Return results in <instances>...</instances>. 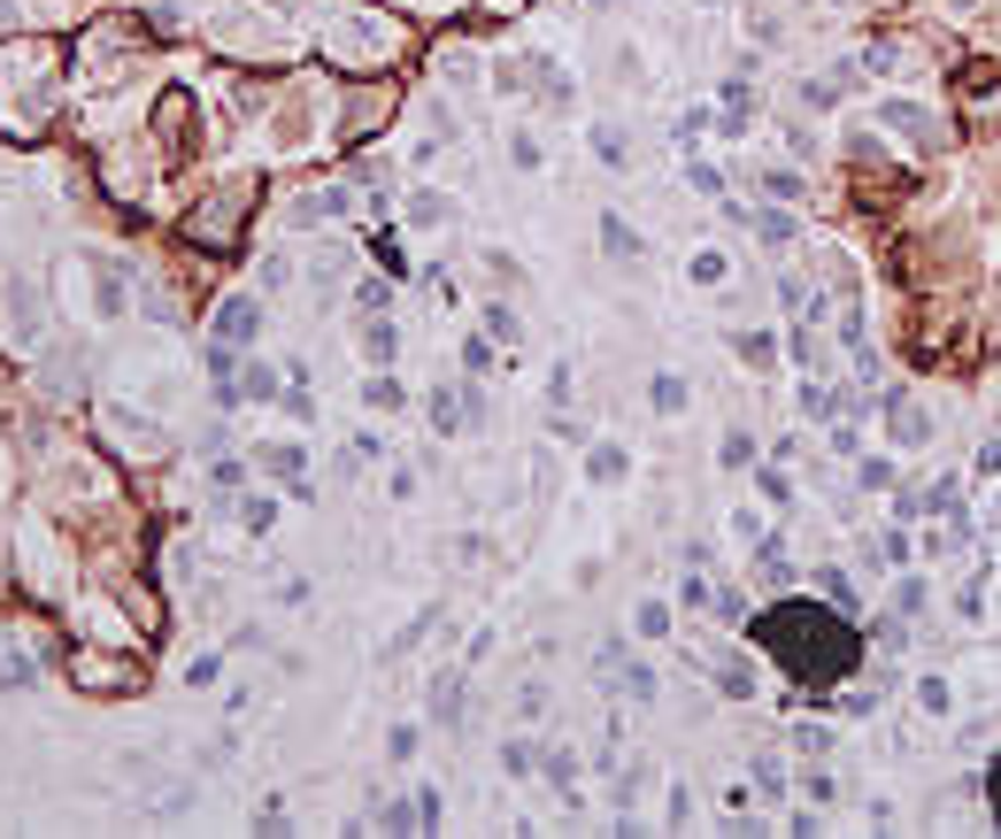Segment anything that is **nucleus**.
Segmentation results:
<instances>
[{
    "label": "nucleus",
    "instance_id": "f257e3e1",
    "mask_svg": "<svg viewBox=\"0 0 1001 839\" xmlns=\"http://www.w3.org/2000/svg\"><path fill=\"white\" fill-rule=\"evenodd\" d=\"M747 640L763 663L786 671V685H794L786 708H833L825 693L863 671V632L833 601H771L763 617H747Z\"/></svg>",
    "mask_w": 1001,
    "mask_h": 839
},
{
    "label": "nucleus",
    "instance_id": "f03ea898",
    "mask_svg": "<svg viewBox=\"0 0 1001 839\" xmlns=\"http://www.w3.org/2000/svg\"><path fill=\"white\" fill-rule=\"evenodd\" d=\"M62 70H70V46L54 31H8L0 39V139L8 147H31V139L54 132Z\"/></svg>",
    "mask_w": 1001,
    "mask_h": 839
},
{
    "label": "nucleus",
    "instance_id": "7ed1b4c3",
    "mask_svg": "<svg viewBox=\"0 0 1001 839\" xmlns=\"http://www.w3.org/2000/svg\"><path fill=\"white\" fill-rule=\"evenodd\" d=\"M317 54L332 62L339 77H385L409 54V23L393 8H370V0H324Z\"/></svg>",
    "mask_w": 1001,
    "mask_h": 839
},
{
    "label": "nucleus",
    "instance_id": "20e7f679",
    "mask_svg": "<svg viewBox=\"0 0 1001 839\" xmlns=\"http://www.w3.org/2000/svg\"><path fill=\"white\" fill-rule=\"evenodd\" d=\"M262 200V177H231V185H216V193H200L185 216H177V239L193 247V255H231L239 239H247V208Z\"/></svg>",
    "mask_w": 1001,
    "mask_h": 839
},
{
    "label": "nucleus",
    "instance_id": "39448f33",
    "mask_svg": "<svg viewBox=\"0 0 1001 839\" xmlns=\"http://www.w3.org/2000/svg\"><path fill=\"white\" fill-rule=\"evenodd\" d=\"M393 116H401V77H393V70H385V77H362V85L347 93V108H339V147H347V155L370 147Z\"/></svg>",
    "mask_w": 1001,
    "mask_h": 839
},
{
    "label": "nucleus",
    "instance_id": "423d86ee",
    "mask_svg": "<svg viewBox=\"0 0 1001 839\" xmlns=\"http://www.w3.org/2000/svg\"><path fill=\"white\" fill-rule=\"evenodd\" d=\"M70 685L78 693H109V701H132L140 685H147V671L132 663V655H109V648H70Z\"/></svg>",
    "mask_w": 1001,
    "mask_h": 839
},
{
    "label": "nucleus",
    "instance_id": "0eeeda50",
    "mask_svg": "<svg viewBox=\"0 0 1001 839\" xmlns=\"http://www.w3.org/2000/svg\"><path fill=\"white\" fill-rule=\"evenodd\" d=\"M147 132H155V155H163V169L193 155V93H185V85H169L163 101H155V124H147Z\"/></svg>",
    "mask_w": 1001,
    "mask_h": 839
},
{
    "label": "nucleus",
    "instance_id": "6e6552de",
    "mask_svg": "<svg viewBox=\"0 0 1001 839\" xmlns=\"http://www.w3.org/2000/svg\"><path fill=\"white\" fill-rule=\"evenodd\" d=\"M208 332L224 339V346H255V332H262V301H255V293H224L216 317H208Z\"/></svg>",
    "mask_w": 1001,
    "mask_h": 839
},
{
    "label": "nucleus",
    "instance_id": "1a4fd4ad",
    "mask_svg": "<svg viewBox=\"0 0 1001 839\" xmlns=\"http://www.w3.org/2000/svg\"><path fill=\"white\" fill-rule=\"evenodd\" d=\"M878 124H886V132H901V139H909V147H925V155H940V147H948L940 116H925L917 101H886V108H878Z\"/></svg>",
    "mask_w": 1001,
    "mask_h": 839
},
{
    "label": "nucleus",
    "instance_id": "9d476101",
    "mask_svg": "<svg viewBox=\"0 0 1001 839\" xmlns=\"http://www.w3.org/2000/svg\"><path fill=\"white\" fill-rule=\"evenodd\" d=\"M463 424H478V393H455V385H440V393H432V432H440V439H455Z\"/></svg>",
    "mask_w": 1001,
    "mask_h": 839
},
{
    "label": "nucleus",
    "instance_id": "9b49d317",
    "mask_svg": "<svg viewBox=\"0 0 1001 839\" xmlns=\"http://www.w3.org/2000/svg\"><path fill=\"white\" fill-rule=\"evenodd\" d=\"M255 463H262L270 478H286L293 494H309V447H301V439H278V447H262Z\"/></svg>",
    "mask_w": 1001,
    "mask_h": 839
},
{
    "label": "nucleus",
    "instance_id": "f8f14e48",
    "mask_svg": "<svg viewBox=\"0 0 1001 839\" xmlns=\"http://www.w3.org/2000/svg\"><path fill=\"white\" fill-rule=\"evenodd\" d=\"M886 432H894L901 447H925V439H932V416L909 408V393H886Z\"/></svg>",
    "mask_w": 1001,
    "mask_h": 839
},
{
    "label": "nucleus",
    "instance_id": "ddd939ff",
    "mask_svg": "<svg viewBox=\"0 0 1001 839\" xmlns=\"http://www.w3.org/2000/svg\"><path fill=\"white\" fill-rule=\"evenodd\" d=\"M747 124H755V93H747V77H732V85H724V101H716V132H724V139H740Z\"/></svg>",
    "mask_w": 1001,
    "mask_h": 839
},
{
    "label": "nucleus",
    "instance_id": "4468645a",
    "mask_svg": "<svg viewBox=\"0 0 1001 839\" xmlns=\"http://www.w3.org/2000/svg\"><path fill=\"white\" fill-rule=\"evenodd\" d=\"M809 586H817V601H833V609H847V617H863V593H855V578H847V570H833V562H825Z\"/></svg>",
    "mask_w": 1001,
    "mask_h": 839
},
{
    "label": "nucleus",
    "instance_id": "2eb2a0df",
    "mask_svg": "<svg viewBox=\"0 0 1001 839\" xmlns=\"http://www.w3.org/2000/svg\"><path fill=\"white\" fill-rule=\"evenodd\" d=\"M956 93H963V101H994L1001 93V62H963V70H956Z\"/></svg>",
    "mask_w": 1001,
    "mask_h": 839
},
{
    "label": "nucleus",
    "instance_id": "dca6fc26",
    "mask_svg": "<svg viewBox=\"0 0 1001 839\" xmlns=\"http://www.w3.org/2000/svg\"><path fill=\"white\" fill-rule=\"evenodd\" d=\"M648 408H656V416H685V377H678V370H656V377H648Z\"/></svg>",
    "mask_w": 1001,
    "mask_h": 839
},
{
    "label": "nucleus",
    "instance_id": "f3484780",
    "mask_svg": "<svg viewBox=\"0 0 1001 839\" xmlns=\"http://www.w3.org/2000/svg\"><path fill=\"white\" fill-rule=\"evenodd\" d=\"M432 724H463V677L455 671L432 677Z\"/></svg>",
    "mask_w": 1001,
    "mask_h": 839
},
{
    "label": "nucleus",
    "instance_id": "a211bd4d",
    "mask_svg": "<svg viewBox=\"0 0 1001 839\" xmlns=\"http://www.w3.org/2000/svg\"><path fill=\"white\" fill-rule=\"evenodd\" d=\"M594 155H601V169H625L632 163V132L625 124H594Z\"/></svg>",
    "mask_w": 1001,
    "mask_h": 839
},
{
    "label": "nucleus",
    "instance_id": "6ab92c4d",
    "mask_svg": "<svg viewBox=\"0 0 1001 839\" xmlns=\"http://www.w3.org/2000/svg\"><path fill=\"white\" fill-rule=\"evenodd\" d=\"M716 693H724V701H747V693H755V663H747V655H724V663H716Z\"/></svg>",
    "mask_w": 1001,
    "mask_h": 839
},
{
    "label": "nucleus",
    "instance_id": "aec40b11",
    "mask_svg": "<svg viewBox=\"0 0 1001 839\" xmlns=\"http://www.w3.org/2000/svg\"><path fill=\"white\" fill-rule=\"evenodd\" d=\"M447 216H455V200H447V193H416V200H409V224H416V231H440Z\"/></svg>",
    "mask_w": 1001,
    "mask_h": 839
},
{
    "label": "nucleus",
    "instance_id": "412c9836",
    "mask_svg": "<svg viewBox=\"0 0 1001 839\" xmlns=\"http://www.w3.org/2000/svg\"><path fill=\"white\" fill-rule=\"evenodd\" d=\"M625 470H632V455H625V447H594V455H586V478H594V486H617Z\"/></svg>",
    "mask_w": 1001,
    "mask_h": 839
},
{
    "label": "nucleus",
    "instance_id": "4be33fe9",
    "mask_svg": "<svg viewBox=\"0 0 1001 839\" xmlns=\"http://www.w3.org/2000/svg\"><path fill=\"white\" fill-rule=\"evenodd\" d=\"M732 346H740V362H747V370H771V362H778V339H771V332H732Z\"/></svg>",
    "mask_w": 1001,
    "mask_h": 839
},
{
    "label": "nucleus",
    "instance_id": "5701e85b",
    "mask_svg": "<svg viewBox=\"0 0 1001 839\" xmlns=\"http://www.w3.org/2000/svg\"><path fill=\"white\" fill-rule=\"evenodd\" d=\"M362 354H370V362H378V370H385V362H393V354H401V332H393V324H385V317H378V324H370V332H362Z\"/></svg>",
    "mask_w": 1001,
    "mask_h": 839
},
{
    "label": "nucleus",
    "instance_id": "b1692460",
    "mask_svg": "<svg viewBox=\"0 0 1001 839\" xmlns=\"http://www.w3.org/2000/svg\"><path fill=\"white\" fill-rule=\"evenodd\" d=\"M747 224L763 231V247H786V239H794V216H786V208H755Z\"/></svg>",
    "mask_w": 1001,
    "mask_h": 839
},
{
    "label": "nucleus",
    "instance_id": "393cba45",
    "mask_svg": "<svg viewBox=\"0 0 1001 839\" xmlns=\"http://www.w3.org/2000/svg\"><path fill=\"white\" fill-rule=\"evenodd\" d=\"M239 401H278V370L247 362V370H239Z\"/></svg>",
    "mask_w": 1001,
    "mask_h": 839
},
{
    "label": "nucleus",
    "instance_id": "a878e982",
    "mask_svg": "<svg viewBox=\"0 0 1001 839\" xmlns=\"http://www.w3.org/2000/svg\"><path fill=\"white\" fill-rule=\"evenodd\" d=\"M362 401H370V408H385V416H393V408H409V393H401V377H385V370H378V377L362 385Z\"/></svg>",
    "mask_w": 1001,
    "mask_h": 839
},
{
    "label": "nucleus",
    "instance_id": "bb28decb",
    "mask_svg": "<svg viewBox=\"0 0 1001 839\" xmlns=\"http://www.w3.org/2000/svg\"><path fill=\"white\" fill-rule=\"evenodd\" d=\"M500 770H508V778H532V770H539V747H532V739H500Z\"/></svg>",
    "mask_w": 1001,
    "mask_h": 839
},
{
    "label": "nucleus",
    "instance_id": "cd10ccee",
    "mask_svg": "<svg viewBox=\"0 0 1001 839\" xmlns=\"http://www.w3.org/2000/svg\"><path fill=\"white\" fill-rule=\"evenodd\" d=\"M547 778H555V794H563V801H578V755H570V747H555V755H547Z\"/></svg>",
    "mask_w": 1001,
    "mask_h": 839
},
{
    "label": "nucleus",
    "instance_id": "c85d7f7f",
    "mask_svg": "<svg viewBox=\"0 0 1001 839\" xmlns=\"http://www.w3.org/2000/svg\"><path fill=\"white\" fill-rule=\"evenodd\" d=\"M724 278H732V262H724L716 247H701V255H693V286H709V293H716Z\"/></svg>",
    "mask_w": 1001,
    "mask_h": 839
},
{
    "label": "nucleus",
    "instance_id": "c756f323",
    "mask_svg": "<svg viewBox=\"0 0 1001 839\" xmlns=\"http://www.w3.org/2000/svg\"><path fill=\"white\" fill-rule=\"evenodd\" d=\"M778 309H786V317H817V293H809L802 278H778Z\"/></svg>",
    "mask_w": 1001,
    "mask_h": 839
},
{
    "label": "nucleus",
    "instance_id": "7c9ffc66",
    "mask_svg": "<svg viewBox=\"0 0 1001 839\" xmlns=\"http://www.w3.org/2000/svg\"><path fill=\"white\" fill-rule=\"evenodd\" d=\"M716 463H724V470H747V463H755V432H724Z\"/></svg>",
    "mask_w": 1001,
    "mask_h": 839
},
{
    "label": "nucleus",
    "instance_id": "2f4dec72",
    "mask_svg": "<svg viewBox=\"0 0 1001 839\" xmlns=\"http://www.w3.org/2000/svg\"><path fill=\"white\" fill-rule=\"evenodd\" d=\"M917 708H925V716H948V708H956L948 677H917Z\"/></svg>",
    "mask_w": 1001,
    "mask_h": 839
},
{
    "label": "nucleus",
    "instance_id": "473e14b6",
    "mask_svg": "<svg viewBox=\"0 0 1001 839\" xmlns=\"http://www.w3.org/2000/svg\"><path fill=\"white\" fill-rule=\"evenodd\" d=\"M378 825H385V832H424L416 801H378Z\"/></svg>",
    "mask_w": 1001,
    "mask_h": 839
},
{
    "label": "nucleus",
    "instance_id": "72a5a7b5",
    "mask_svg": "<svg viewBox=\"0 0 1001 839\" xmlns=\"http://www.w3.org/2000/svg\"><path fill=\"white\" fill-rule=\"evenodd\" d=\"M632 632H640V640H663V632H670V609H663V601H640Z\"/></svg>",
    "mask_w": 1001,
    "mask_h": 839
},
{
    "label": "nucleus",
    "instance_id": "f704fd0d",
    "mask_svg": "<svg viewBox=\"0 0 1001 839\" xmlns=\"http://www.w3.org/2000/svg\"><path fill=\"white\" fill-rule=\"evenodd\" d=\"M601 247H609V255H640V239H632V224H617V216H601Z\"/></svg>",
    "mask_w": 1001,
    "mask_h": 839
},
{
    "label": "nucleus",
    "instance_id": "c9c22d12",
    "mask_svg": "<svg viewBox=\"0 0 1001 839\" xmlns=\"http://www.w3.org/2000/svg\"><path fill=\"white\" fill-rule=\"evenodd\" d=\"M763 193H771V200H802V177H794V169H763Z\"/></svg>",
    "mask_w": 1001,
    "mask_h": 839
},
{
    "label": "nucleus",
    "instance_id": "e433bc0d",
    "mask_svg": "<svg viewBox=\"0 0 1001 839\" xmlns=\"http://www.w3.org/2000/svg\"><path fill=\"white\" fill-rule=\"evenodd\" d=\"M894 609H901V617H925V578H901V586H894Z\"/></svg>",
    "mask_w": 1001,
    "mask_h": 839
},
{
    "label": "nucleus",
    "instance_id": "4c0bfd02",
    "mask_svg": "<svg viewBox=\"0 0 1001 839\" xmlns=\"http://www.w3.org/2000/svg\"><path fill=\"white\" fill-rule=\"evenodd\" d=\"M755 786H763V794H786V763H778V755H755Z\"/></svg>",
    "mask_w": 1001,
    "mask_h": 839
},
{
    "label": "nucleus",
    "instance_id": "58836bf2",
    "mask_svg": "<svg viewBox=\"0 0 1001 839\" xmlns=\"http://www.w3.org/2000/svg\"><path fill=\"white\" fill-rule=\"evenodd\" d=\"M486 332H494V339H524V324H516V309H508V301H494V309H486Z\"/></svg>",
    "mask_w": 1001,
    "mask_h": 839
},
{
    "label": "nucleus",
    "instance_id": "ea45409f",
    "mask_svg": "<svg viewBox=\"0 0 1001 839\" xmlns=\"http://www.w3.org/2000/svg\"><path fill=\"white\" fill-rule=\"evenodd\" d=\"M956 609L979 624V617H987V586H979V578H971V586H956Z\"/></svg>",
    "mask_w": 1001,
    "mask_h": 839
},
{
    "label": "nucleus",
    "instance_id": "a19ab883",
    "mask_svg": "<svg viewBox=\"0 0 1001 839\" xmlns=\"http://www.w3.org/2000/svg\"><path fill=\"white\" fill-rule=\"evenodd\" d=\"M833 708H839V716H870V708H878V693H870V685H855V693H839Z\"/></svg>",
    "mask_w": 1001,
    "mask_h": 839
},
{
    "label": "nucleus",
    "instance_id": "79ce46f5",
    "mask_svg": "<svg viewBox=\"0 0 1001 839\" xmlns=\"http://www.w3.org/2000/svg\"><path fill=\"white\" fill-rule=\"evenodd\" d=\"M508 163H516V169H539V139H532V132H516V139H508Z\"/></svg>",
    "mask_w": 1001,
    "mask_h": 839
},
{
    "label": "nucleus",
    "instance_id": "37998d69",
    "mask_svg": "<svg viewBox=\"0 0 1001 839\" xmlns=\"http://www.w3.org/2000/svg\"><path fill=\"white\" fill-rule=\"evenodd\" d=\"M270 524H278V501H262V494H255V501H247V531H255V539H262V531H270Z\"/></svg>",
    "mask_w": 1001,
    "mask_h": 839
},
{
    "label": "nucleus",
    "instance_id": "c03bdc74",
    "mask_svg": "<svg viewBox=\"0 0 1001 839\" xmlns=\"http://www.w3.org/2000/svg\"><path fill=\"white\" fill-rule=\"evenodd\" d=\"M354 309H362V317H378V309H385V278H370V286H354Z\"/></svg>",
    "mask_w": 1001,
    "mask_h": 839
},
{
    "label": "nucleus",
    "instance_id": "a18cd8bd",
    "mask_svg": "<svg viewBox=\"0 0 1001 839\" xmlns=\"http://www.w3.org/2000/svg\"><path fill=\"white\" fill-rule=\"evenodd\" d=\"M863 486H870V494H886V486H894V463H886V455H870V463H863Z\"/></svg>",
    "mask_w": 1001,
    "mask_h": 839
},
{
    "label": "nucleus",
    "instance_id": "49530a36",
    "mask_svg": "<svg viewBox=\"0 0 1001 839\" xmlns=\"http://www.w3.org/2000/svg\"><path fill=\"white\" fill-rule=\"evenodd\" d=\"M794 747H802V755H825V747H833V732H825V724H802V732H794Z\"/></svg>",
    "mask_w": 1001,
    "mask_h": 839
},
{
    "label": "nucleus",
    "instance_id": "de8ad7c7",
    "mask_svg": "<svg viewBox=\"0 0 1001 839\" xmlns=\"http://www.w3.org/2000/svg\"><path fill=\"white\" fill-rule=\"evenodd\" d=\"M385 755H393V763H409V755H416V724H393V739H385Z\"/></svg>",
    "mask_w": 1001,
    "mask_h": 839
},
{
    "label": "nucleus",
    "instance_id": "09e8293b",
    "mask_svg": "<svg viewBox=\"0 0 1001 839\" xmlns=\"http://www.w3.org/2000/svg\"><path fill=\"white\" fill-rule=\"evenodd\" d=\"M763 501H771V508H794V486H786L778 470H763Z\"/></svg>",
    "mask_w": 1001,
    "mask_h": 839
},
{
    "label": "nucleus",
    "instance_id": "8fccbe9b",
    "mask_svg": "<svg viewBox=\"0 0 1001 839\" xmlns=\"http://www.w3.org/2000/svg\"><path fill=\"white\" fill-rule=\"evenodd\" d=\"M971 478H1001V439H987V447H979V463H971Z\"/></svg>",
    "mask_w": 1001,
    "mask_h": 839
},
{
    "label": "nucleus",
    "instance_id": "3c124183",
    "mask_svg": "<svg viewBox=\"0 0 1001 839\" xmlns=\"http://www.w3.org/2000/svg\"><path fill=\"white\" fill-rule=\"evenodd\" d=\"M901 632H909L901 617H878V624H870V640H878V648H901Z\"/></svg>",
    "mask_w": 1001,
    "mask_h": 839
},
{
    "label": "nucleus",
    "instance_id": "603ef678",
    "mask_svg": "<svg viewBox=\"0 0 1001 839\" xmlns=\"http://www.w3.org/2000/svg\"><path fill=\"white\" fill-rule=\"evenodd\" d=\"M0 685H31V655H8V663H0Z\"/></svg>",
    "mask_w": 1001,
    "mask_h": 839
},
{
    "label": "nucleus",
    "instance_id": "864d4df0",
    "mask_svg": "<svg viewBox=\"0 0 1001 839\" xmlns=\"http://www.w3.org/2000/svg\"><path fill=\"white\" fill-rule=\"evenodd\" d=\"M987 809H994V825H1001V755L987 763Z\"/></svg>",
    "mask_w": 1001,
    "mask_h": 839
},
{
    "label": "nucleus",
    "instance_id": "5fc2aeb1",
    "mask_svg": "<svg viewBox=\"0 0 1001 839\" xmlns=\"http://www.w3.org/2000/svg\"><path fill=\"white\" fill-rule=\"evenodd\" d=\"M956 8H979V0H956Z\"/></svg>",
    "mask_w": 1001,
    "mask_h": 839
}]
</instances>
